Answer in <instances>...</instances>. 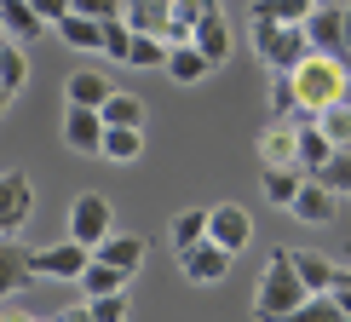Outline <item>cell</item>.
I'll return each instance as SVG.
<instances>
[{
    "label": "cell",
    "mask_w": 351,
    "mask_h": 322,
    "mask_svg": "<svg viewBox=\"0 0 351 322\" xmlns=\"http://www.w3.org/2000/svg\"><path fill=\"white\" fill-rule=\"evenodd\" d=\"M288 81H294V98H300L294 127L317 121L328 104H340V98L351 92V69L340 64V58H328V52H305V58H300V69H294Z\"/></svg>",
    "instance_id": "6da1fadb"
},
{
    "label": "cell",
    "mask_w": 351,
    "mask_h": 322,
    "mask_svg": "<svg viewBox=\"0 0 351 322\" xmlns=\"http://www.w3.org/2000/svg\"><path fill=\"white\" fill-rule=\"evenodd\" d=\"M300 299H311V288L300 282L294 247H276V253L265 259V276H259V294H254V322H276V317H288Z\"/></svg>",
    "instance_id": "7a4b0ae2"
},
{
    "label": "cell",
    "mask_w": 351,
    "mask_h": 322,
    "mask_svg": "<svg viewBox=\"0 0 351 322\" xmlns=\"http://www.w3.org/2000/svg\"><path fill=\"white\" fill-rule=\"evenodd\" d=\"M305 52H311L305 23H271V18H254V58L271 69V75H294Z\"/></svg>",
    "instance_id": "3957f363"
},
{
    "label": "cell",
    "mask_w": 351,
    "mask_h": 322,
    "mask_svg": "<svg viewBox=\"0 0 351 322\" xmlns=\"http://www.w3.org/2000/svg\"><path fill=\"white\" fill-rule=\"evenodd\" d=\"M64 230H69V242H81V247H98L115 230V208L98 190H81L75 201H69V219H64Z\"/></svg>",
    "instance_id": "277c9868"
},
{
    "label": "cell",
    "mask_w": 351,
    "mask_h": 322,
    "mask_svg": "<svg viewBox=\"0 0 351 322\" xmlns=\"http://www.w3.org/2000/svg\"><path fill=\"white\" fill-rule=\"evenodd\" d=\"M93 265V247L81 242H52V247H35V276H52V282H81V271Z\"/></svg>",
    "instance_id": "5b68a950"
},
{
    "label": "cell",
    "mask_w": 351,
    "mask_h": 322,
    "mask_svg": "<svg viewBox=\"0 0 351 322\" xmlns=\"http://www.w3.org/2000/svg\"><path fill=\"white\" fill-rule=\"evenodd\" d=\"M230 259H237V253H225V247H219L213 236H202V242H190L184 253H179V271H184V282L208 288V282H225Z\"/></svg>",
    "instance_id": "8992f818"
},
{
    "label": "cell",
    "mask_w": 351,
    "mask_h": 322,
    "mask_svg": "<svg viewBox=\"0 0 351 322\" xmlns=\"http://www.w3.org/2000/svg\"><path fill=\"white\" fill-rule=\"evenodd\" d=\"M305 40H311V52L340 58V52H346V6H334V0H317L311 18H305ZM340 64H346V58H340Z\"/></svg>",
    "instance_id": "52a82bcc"
},
{
    "label": "cell",
    "mask_w": 351,
    "mask_h": 322,
    "mask_svg": "<svg viewBox=\"0 0 351 322\" xmlns=\"http://www.w3.org/2000/svg\"><path fill=\"white\" fill-rule=\"evenodd\" d=\"M208 236L225 247V253H242V247L254 242V213L237 208V201H219V208H208Z\"/></svg>",
    "instance_id": "ba28073f"
},
{
    "label": "cell",
    "mask_w": 351,
    "mask_h": 322,
    "mask_svg": "<svg viewBox=\"0 0 351 322\" xmlns=\"http://www.w3.org/2000/svg\"><path fill=\"white\" fill-rule=\"evenodd\" d=\"M35 213V184L23 173H0V236H18Z\"/></svg>",
    "instance_id": "9c48e42d"
},
{
    "label": "cell",
    "mask_w": 351,
    "mask_h": 322,
    "mask_svg": "<svg viewBox=\"0 0 351 322\" xmlns=\"http://www.w3.org/2000/svg\"><path fill=\"white\" fill-rule=\"evenodd\" d=\"M35 282V247H23L18 236H0V299L23 294Z\"/></svg>",
    "instance_id": "30bf717a"
},
{
    "label": "cell",
    "mask_w": 351,
    "mask_h": 322,
    "mask_svg": "<svg viewBox=\"0 0 351 322\" xmlns=\"http://www.w3.org/2000/svg\"><path fill=\"white\" fill-rule=\"evenodd\" d=\"M190 47H202V52H208V64H213V69H219V64L230 58V47H237V35H230V23H225V0L202 12V23L190 29Z\"/></svg>",
    "instance_id": "8fae6325"
},
{
    "label": "cell",
    "mask_w": 351,
    "mask_h": 322,
    "mask_svg": "<svg viewBox=\"0 0 351 322\" xmlns=\"http://www.w3.org/2000/svg\"><path fill=\"white\" fill-rule=\"evenodd\" d=\"M288 213L305 219V225H328V219L340 213V190L323 184V179H305V184H300V196L288 201Z\"/></svg>",
    "instance_id": "7c38bea8"
},
{
    "label": "cell",
    "mask_w": 351,
    "mask_h": 322,
    "mask_svg": "<svg viewBox=\"0 0 351 322\" xmlns=\"http://www.w3.org/2000/svg\"><path fill=\"white\" fill-rule=\"evenodd\" d=\"M259 161L265 167H300V127L294 121H271L259 133Z\"/></svg>",
    "instance_id": "4fadbf2b"
},
{
    "label": "cell",
    "mask_w": 351,
    "mask_h": 322,
    "mask_svg": "<svg viewBox=\"0 0 351 322\" xmlns=\"http://www.w3.org/2000/svg\"><path fill=\"white\" fill-rule=\"evenodd\" d=\"M115 92L110 75H98V69H69V81H64V104H75V110H104V98Z\"/></svg>",
    "instance_id": "5bb4252c"
},
{
    "label": "cell",
    "mask_w": 351,
    "mask_h": 322,
    "mask_svg": "<svg viewBox=\"0 0 351 322\" xmlns=\"http://www.w3.org/2000/svg\"><path fill=\"white\" fill-rule=\"evenodd\" d=\"M64 144H69V150H81V156H98V144H104V115L69 104V115H64Z\"/></svg>",
    "instance_id": "9a60e30c"
},
{
    "label": "cell",
    "mask_w": 351,
    "mask_h": 322,
    "mask_svg": "<svg viewBox=\"0 0 351 322\" xmlns=\"http://www.w3.org/2000/svg\"><path fill=\"white\" fill-rule=\"evenodd\" d=\"M93 259H104V265H115V271L133 276V271L144 265V236H133V230H110V236L93 247Z\"/></svg>",
    "instance_id": "2e32d148"
},
{
    "label": "cell",
    "mask_w": 351,
    "mask_h": 322,
    "mask_svg": "<svg viewBox=\"0 0 351 322\" xmlns=\"http://www.w3.org/2000/svg\"><path fill=\"white\" fill-rule=\"evenodd\" d=\"M0 29H6V40H18V47H29V40L40 35V29H52L47 18H40L29 0H0Z\"/></svg>",
    "instance_id": "e0dca14e"
},
{
    "label": "cell",
    "mask_w": 351,
    "mask_h": 322,
    "mask_svg": "<svg viewBox=\"0 0 351 322\" xmlns=\"http://www.w3.org/2000/svg\"><path fill=\"white\" fill-rule=\"evenodd\" d=\"M208 52H202V47H190V40H173V47H167V75L173 81H179V86H196V81H208Z\"/></svg>",
    "instance_id": "ac0fdd59"
},
{
    "label": "cell",
    "mask_w": 351,
    "mask_h": 322,
    "mask_svg": "<svg viewBox=\"0 0 351 322\" xmlns=\"http://www.w3.org/2000/svg\"><path fill=\"white\" fill-rule=\"evenodd\" d=\"M52 29H58V40L75 47V52H104V18H81V12H69V18L52 23Z\"/></svg>",
    "instance_id": "d6986e66"
},
{
    "label": "cell",
    "mask_w": 351,
    "mask_h": 322,
    "mask_svg": "<svg viewBox=\"0 0 351 322\" xmlns=\"http://www.w3.org/2000/svg\"><path fill=\"white\" fill-rule=\"evenodd\" d=\"M328 161H334V138H328L317 121H305V127H300V173H305V179H317Z\"/></svg>",
    "instance_id": "ffe728a7"
},
{
    "label": "cell",
    "mask_w": 351,
    "mask_h": 322,
    "mask_svg": "<svg viewBox=\"0 0 351 322\" xmlns=\"http://www.w3.org/2000/svg\"><path fill=\"white\" fill-rule=\"evenodd\" d=\"M121 18H127V29H138V35H167V0H127Z\"/></svg>",
    "instance_id": "44dd1931"
},
{
    "label": "cell",
    "mask_w": 351,
    "mask_h": 322,
    "mask_svg": "<svg viewBox=\"0 0 351 322\" xmlns=\"http://www.w3.org/2000/svg\"><path fill=\"white\" fill-rule=\"evenodd\" d=\"M98 156H104V161H138L144 156V127H104Z\"/></svg>",
    "instance_id": "7402d4cb"
},
{
    "label": "cell",
    "mask_w": 351,
    "mask_h": 322,
    "mask_svg": "<svg viewBox=\"0 0 351 322\" xmlns=\"http://www.w3.org/2000/svg\"><path fill=\"white\" fill-rule=\"evenodd\" d=\"M127 288V271L104 265V259H93V265L81 271V299H98V294H121Z\"/></svg>",
    "instance_id": "603a6c76"
},
{
    "label": "cell",
    "mask_w": 351,
    "mask_h": 322,
    "mask_svg": "<svg viewBox=\"0 0 351 322\" xmlns=\"http://www.w3.org/2000/svg\"><path fill=\"white\" fill-rule=\"evenodd\" d=\"M219 0H167V40H190V29L202 23V12Z\"/></svg>",
    "instance_id": "cb8c5ba5"
},
{
    "label": "cell",
    "mask_w": 351,
    "mask_h": 322,
    "mask_svg": "<svg viewBox=\"0 0 351 322\" xmlns=\"http://www.w3.org/2000/svg\"><path fill=\"white\" fill-rule=\"evenodd\" d=\"M276 322H346V311H340V299H334V288L328 294H311V299H300L288 317H276Z\"/></svg>",
    "instance_id": "d4e9b609"
},
{
    "label": "cell",
    "mask_w": 351,
    "mask_h": 322,
    "mask_svg": "<svg viewBox=\"0 0 351 322\" xmlns=\"http://www.w3.org/2000/svg\"><path fill=\"white\" fill-rule=\"evenodd\" d=\"M167 35H138L133 29V52H127V69H167Z\"/></svg>",
    "instance_id": "484cf974"
},
{
    "label": "cell",
    "mask_w": 351,
    "mask_h": 322,
    "mask_svg": "<svg viewBox=\"0 0 351 322\" xmlns=\"http://www.w3.org/2000/svg\"><path fill=\"white\" fill-rule=\"evenodd\" d=\"M259 184H265V201H276V208L288 213V201L300 196L305 173H300V167H265V179H259Z\"/></svg>",
    "instance_id": "4316f807"
},
{
    "label": "cell",
    "mask_w": 351,
    "mask_h": 322,
    "mask_svg": "<svg viewBox=\"0 0 351 322\" xmlns=\"http://www.w3.org/2000/svg\"><path fill=\"white\" fill-rule=\"evenodd\" d=\"M202 236H208V208H184V213L167 225L173 253H184V247H190V242H202Z\"/></svg>",
    "instance_id": "83f0119b"
},
{
    "label": "cell",
    "mask_w": 351,
    "mask_h": 322,
    "mask_svg": "<svg viewBox=\"0 0 351 322\" xmlns=\"http://www.w3.org/2000/svg\"><path fill=\"white\" fill-rule=\"evenodd\" d=\"M294 265H300V282L311 288V294H328V288H334V271H340V265H328L323 253H311V247H300Z\"/></svg>",
    "instance_id": "f1b7e54d"
},
{
    "label": "cell",
    "mask_w": 351,
    "mask_h": 322,
    "mask_svg": "<svg viewBox=\"0 0 351 322\" xmlns=\"http://www.w3.org/2000/svg\"><path fill=\"white\" fill-rule=\"evenodd\" d=\"M98 115H104V127H144V98H133V92H110Z\"/></svg>",
    "instance_id": "f546056e"
},
{
    "label": "cell",
    "mask_w": 351,
    "mask_h": 322,
    "mask_svg": "<svg viewBox=\"0 0 351 322\" xmlns=\"http://www.w3.org/2000/svg\"><path fill=\"white\" fill-rule=\"evenodd\" d=\"M317 0H254V18H271V23H305Z\"/></svg>",
    "instance_id": "4dcf8cb0"
},
{
    "label": "cell",
    "mask_w": 351,
    "mask_h": 322,
    "mask_svg": "<svg viewBox=\"0 0 351 322\" xmlns=\"http://www.w3.org/2000/svg\"><path fill=\"white\" fill-rule=\"evenodd\" d=\"M317 127L334 138V150H346V144H351V92L340 98V104H328L323 115H317Z\"/></svg>",
    "instance_id": "1f68e13d"
},
{
    "label": "cell",
    "mask_w": 351,
    "mask_h": 322,
    "mask_svg": "<svg viewBox=\"0 0 351 322\" xmlns=\"http://www.w3.org/2000/svg\"><path fill=\"white\" fill-rule=\"evenodd\" d=\"M23 81H29V58H23L18 40H6V52H0V86L18 98V92H23Z\"/></svg>",
    "instance_id": "d6a6232c"
},
{
    "label": "cell",
    "mask_w": 351,
    "mask_h": 322,
    "mask_svg": "<svg viewBox=\"0 0 351 322\" xmlns=\"http://www.w3.org/2000/svg\"><path fill=\"white\" fill-rule=\"evenodd\" d=\"M104 52L115 58V64H127V52H133V29H127V18H104Z\"/></svg>",
    "instance_id": "836d02e7"
},
{
    "label": "cell",
    "mask_w": 351,
    "mask_h": 322,
    "mask_svg": "<svg viewBox=\"0 0 351 322\" xmlns=\"http://www.w3.org/2000/svg\"><path fill=\"white\" fill-rule=\"evenodd\" d=\"M294 110H300L294 81H288V75H271V115H276V121H294Z\"/></svg>",
    "instance_id": "e575fe53"
},
{
    "label": "cell",
    "mask_w": 351,
    "mask_h": 322,
    "mask_svg": "<svg viewBox=\"0 0 351 322\" xmlns=\"http://www.w3.org/2000/svg\"><path fill=\"white\" fill-rule=\"evenodd\" d=\"M317 179H323V184H334L340 196H351V144H346V150H334V161H328L323 173H317Z\"/></svg>",
    "instance_id": "d590c367"
},
{
    "label": "cell",
    "mask_w": 351,
    "mask_h": 322,
    "mask_svg": "<svg viewBox=\"0 0 351 322\" xmlns=\"http://www.w3.org/2000/svg\"><path fill=\"white\" fill-rule=\"evenodd\" d=\"M86 305H93V322H127V311H133V305H127V288L121 294H98Z\"/></svg>",
    "instance_id": "8d00e7d4"
},
{
    "label": "cell",
    "mask_w": 351,
    "mask_h": 322,
    "mask_svg": "<svg viewBox=\"0 0 351 322\" xmlns=\"http://www.w3.org/2000/svg\"><path fill=\"white\" fill-rule=\"evenodd\" d=\"M69 12H81V18H121V0H69Z\"/></svg>",
    "instance_id": "74e56055"
},
{
    "label": "cell",
    "mask_w": 351,
    "mask_h": 322,
    "mask_svg": "<svg viewBox=\"0 0 351 322\" xmlns=\"http://www.w3.org/2000/svg\"><path fill=\"white\" fill-rule=\"evenodd\" d=\"M29 6H35L47 23H64V18H69V0H29Z\"/></svg>",
    "instance_id": "f35d334b"
},
{
    "label": "cell",
    "mask_w": 351,
    "mask_h": 322,
    "mask_svg": "<svg viewBox=\"0 0 351 322\" xmlns=\"http://www.w3.org/2000/svg\"><path fill=\"white\" fill-rule=\"evenodd\" d=\"M58 322H93V305H86V299H75V305H64V311H58Z\"/></svg>",
    "instance_id": "ab89813d"
},
{
    "label": "cell",
    "mask_w": 351,
    "mask_h": 322,
    "mask_svg": "<svg viewBox=\"0 0 351 322\" xmlns=\"http://www.w3.org/2000/svg\"><path fill=\"white\" fill-rule=\"evenodd\" d=\"M340 58H346V69H351V0H346V52Z\"/></svg>",
    "instance_id": "60d3db41"
},
{
    "label": "cell",
    "mask_w": 351,
    "mask_h": 322,
    "mask_svg": "<svg viewBox=\"0 0 351 322\" xmlns=\"http://www.w3.org/2000/svg\"><path fill=\"white\" fill-rule=\"evenodd\" d=\"M334 299H340V311H346V322H351V288H334Z\"/></svg>",
    "instance_id": "b9f144b4"
},
{
    "label": "cell",
    "mask_w": 351,
    "mask_h": 322,
    "mask_svg": "<svg viewBox=\"0 0 351 322\" xmlns=\"http://www.w3.org/2000/svg\"><path fill=\"white\" fill-rule=\"evenodd\" d=\"M0 322H35V317H29V311H6V317H0Z\"/></svg>",
    "instance_id": "7bdbcfd3"
},
{
    "label": "cell",
    "mask_w": 351,
    "mask_h": 322,
    "mask_svg": "<svg viewBox=\"0 0 351 322\" xmlns=\"http://www.w3.org/2000/svg\"><path fill=\"white\" fill-rule=\"evenodd\" d=\"M334 288H351V271H334Z\"/></svg>",
    "instance_id": "ee69618b"
},
{
    "label": "cell",
    "mask_w": 351,
    "mask_h": 322,
    "mask_svg": "<svg viewBox=\"0 0 351 322\" xmlns=\"http://www.w3.org/2000/svg\"><path fill=\"white\" fill-rule=\"evenodd\" d=\"M6 104H12V92H6V86H0V115H6Z\"/></svg>",
    "instance_id": "f6af8a7d"
},
{
    "label": "cell",
    "mask_w": 351,
    "mask_h": 322,
    "mask_svg": "<svg viewBox=\"0 0 351 322\" xmlns=\"http://www.w3.org/2000/svg\"><path fill=\"white\" fill-rule=\"evenodd\" d=\"M0 52H6V40H0Z\"/></svg>",
    "instance_id": "bcb514c9"
},
{
    "label": "cell",
    "mask_w": 351,
    "mask_h": 322,
    "mask_svg": "<svg viewBox=\"0 0 351 322\" xmlns=\"http://www.w3.org/2000/svg\"><path fill=\"white\" fill-rule=\"evenodd\" d=\"M52 322H58V317H52Z\"/></svg>",
    "instance_id": "7dc6e473"
}]
</instances>
